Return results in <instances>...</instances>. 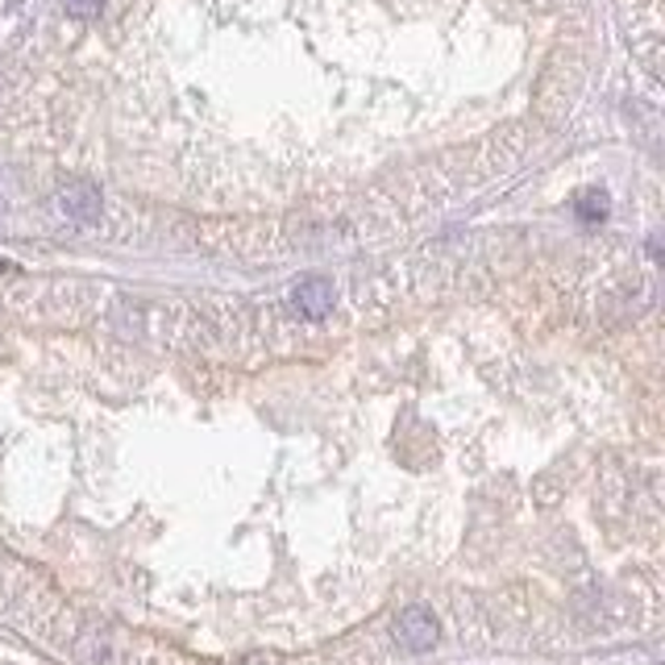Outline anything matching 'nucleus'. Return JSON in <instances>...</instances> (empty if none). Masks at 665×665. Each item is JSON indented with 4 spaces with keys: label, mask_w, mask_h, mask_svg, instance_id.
I'll list each match as a JSON object with an SVG mask.
<instances>
[{
    "label": "nucleus",
    "mask_w": 665,
    "mask_h": 665,
    "mask_svg": "<svg viewBox=\"0 0 665 665\" xmlns=\"http://www.w3.org/2000/svg\"><path fill=\"white\" fill-rule=\"evenodd\" d=\"M437 637H441V628H437V616L428 607H404L396 619V641L407 653H428L437 644Z\"/></svg>",
    "instance_id": "1"
},
{
    "label": "nucleus",
    "mask_w": 665,
    "mask_h": 665,
    "mask_svg": "<svg viewBox=\"0 0 665 665\" xmlns=\"http://www.w3.org/2000/svg\"><path fill=\"white\" fill-rule=\"evenodd\" d=\"M287 304H291L296 316H304V321H321L332 309V284L325 275H309V279H300V284L291 287Z\"/></svg>",
    "instance_id": "2"
},
{
    "label": "nucleus",
    "mask_w": 665,
    "mask_h": 665,
    "mask_svg": "<svg viewBox=\"0 0 665 665\" xmlns=\"http://www.w3.org/2000/svg\"><path fill=\"white\" fill-rule=\"evenodd\" d=\"M59 213L75 225H96L100 221V191L88 179H72L59 188Z\"/></svg>",
    "instance_id": "3"
},
{
    "label": "nucleus",
    "mask_w": 665,
    "mask_h": 665,
    "mask_svg": "<svg viewBox=\"0 0 665 665\" xmlns=\"http://www.w3.org/2000/svg\"><path fill=\"white\" fill-rule=\"evenodd\" d=\"M607 213H612V196L603 188H587L574 196V216H578L582 225H603Z\"/></svg>",
    "instance_id": "4"
},
{
    "label": "nucleus",
    "mask_w": 665,
    "mask_h": 665,
    "mask_svg": "<svg viewBox=\"0 0 665 665\" xmlns=\"http://www.w3.org/2000/svg\"><path fill=\"white\" fill-rule=\"evenodd\" d=\"M63 9H67L72 17H79V22H88V17H96V13L104 9V0H63Z\"/></svg>",
    "instance_id": "5"
}]
</instances>
